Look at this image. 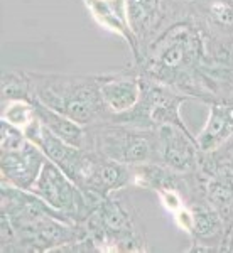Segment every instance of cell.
Masks as SVG:
<instances>
[{"label": "cell", "mask_w": 233, "mask_h": 253, "mask_svg": "<svg viewBox=\"0 0 233 253\" xmlns=\"http://www.w3.org/2000/svg\"><path fill=\"white\" fill-rule=\"evenodd\" d=\"M206 54L201 29L189 20H178L147 44L137 66L142 75L211 103L216 81L213 68H203Z\"/></svg>", "instance_id": "6da1fadb"}, {"label": "cell", "mask_w": 233, "mask_h": 253, "mask_svg": "<svg viewBox=\"0 0 233 253\" xmlns=\"http://www.w3.org/2000/svg\"><path fill=\"white\" fill-rule=\"evenodd\" d=\"M36 100L85 126L112 120L100 93L98 75L29 73Z\"/></svg>", "instance_id": "7a4b0ae2"}, {"label": "cell", "mask_w": 233, "mask_h": 253, "mask_svg": "<svg viewBox=\"0 0 233 253\" xmlns=\"http://www.w3.org/2000/svg\"><path fill=\"white\" fill-rule=\"evenodd\" d=\"M96 252H145V240L137 230L129 205L113 194L100 199L83 223Z\"/></svg>", "instance_id": "3957f363"}, {"label": "cell", "mask_w": 233, "mask_h": 253, "mask_svg": "<svg viewBox=\"0 0 233 253\" xmlns=\"http://www.w3.org/2000/svg\"><path fill=\"white\" fill-rule=\"evenodd\" d=\"M88 149L100 156L125 166H139L147 162L157 164L155 130L139 128L117 120L101 122L87 126Z\"/></svg>", "instance_id": "277c9868"}, {"label": "cell", "mask_w": 233, "mask_h": 253, "mask_svg": "<svg viewBox=\"0 0 233 253\" xmlns=\"http://www.w3.org/2000/svg\"><path fill=\"white\" fill-rule=\"evenodd\" d=\"M187 100L193 98L169 84L142 75V93L139 103L130 112L113 117L112 120L147 130H152L159 125H176L189 130L181 118V107Z\"/></svg>", "instance_id": "5b68a950"}, {"label": "cell", "mask_w": 233, "mask_h": 253, "mask_svg": "<svg viewBox=\"0 0 233 253\" xmlns=\"http://www.w3.org/2000/svg\"><path fill=\"white\" fill-rule=\"evenodd\" d=\"M31 193L39 196L49 206L59 211L61 214L71 223L83 224L90 213L95 210L100 199L88 196L83 189H80L54 162L47 159L36 179Z\"/></svg>", "instance_id": "8992f818"}, {"label": "cell", "mask_w": 233, "mask_h": 253, "mask_svg": "<svg viewBox=\"0 0 233 253\" xmlns=\"http://www.w3.org/2000/svg\"><path fill=\"white\" fill-rule=\"evenodd\" d=\"M154 130L157 164L179 174H193L198 170L199 147L189 130L176 125H159Z\"/></svg>", "instance_id": "52a82bcc"}, {"label": "cell", "mask_w": 233, "mask_h": 253, "mask_svg": "<svg viewBox=\"0 0 233 253\" xmlns=\"http://www.w3.org/2000/svg\"><path fill=\"white\" fill-rule=\"evenodd\" d=\"M105 107L113 117L124 115L139 103L142 93L140 68H125L98 75Z\"/></svg>", "instance_id": "ba28073f"}, {"label": "cell", "mask_w": 233, "mask_h": 253, "mask_svg": "<svg viewBox=\"0 0 233 253\" xmlns=\"http://www.w3.org/2000/svg\"><path fill=\"white\" fill-rule=\"evenodd\" d=\"M129 186H132L130 166L110 161L93 150L88 169L80 182V189L95 199H103Z\"/></svg>", "instance_id": "9c48e42d"}, {"label": "cell", "mask_w": 233, "mask_h": 253, "mask_svg": "<svg viewBox=\"0 0 233 253\" xmlns=\"http://www.w3.org/2000/svg\"><path fill=\"white\" fill-rule=\"evenodd\" d=\"M46 161L47 157L44 156L43 150L27 138L26 144L19 149L2 150V154H0L2 181L20 187V189L31 191Z\"/></svg>", "instance_id": "30bf717a"}, {"label": "cell", "mask_w": 233, "mask_h": 253, "mask_svg": "<svg viewBox=\"0 0 233 253\" xmlns=\"http://www.w3.org/2000/svg\"><path fill=\"white\" fill-rule=\"evenodd\" d=\"M83 2L88 7L92 17L96 20V24H100L103 29L110 32H115L129 44L134 58L139 63L142 56V49L137 36L134 34L132 27L129 24L125 0H83Z\"/></svg>", "instance_id": "8fae6325"}, {"label": "cell", "mask_w": 233, "mask_h": 253, "mask_svg": "<svg viewBox=\"0 0 233 253\" xmlns=\"http://www.w3.org/2000/svg\"><path fill=\"white\" fill-rule=\"evenodd\" d=\"M191 214H193V226H191V238L196 245H203L201 252L216 250L213 245L223 242L225 219L222 214L208 203L203 196H191Z\"/></svg>", "instance_id": "7c38bea8"}, {"label": "cell", "mask_w": 233, "mask_h": 253, "mask_svg": "<svg viewBox=\"0 0 233 253\" xmlns=\"http://www.w3.org/2000/svg\"><path fill=\"white\" fill-rule=\"evenodd\" d=\"M233 137V96L210 103L206 124L196 135L199 152H211Z\"/></svg>", "instance_id": "4fadbf2b"}, {"label": "cell", "mask_w": 233, "mask_h": 253, "mask_svg": "<svg viewBox=\"0 0 233 253\" xmlns=\"http://www.w3.org/2000/svg\"><path fill=\"white\" fill-rule=\"evenodd\" d=\"M36 113L41 124L51 130L54 135L63 138L68 144L80 147V149H88V128L85 125L78 124V122L71 120L69 117L63 115V113L56 112V110L46 107L41 101L34 100Z\"/></svg>", "instance_id": "5bb4252c"}, {"label": "cell", "mask_w": 233, "mask_h": 253, "mask_svg": "<svg viewBox=\"0 0 233 253\" xmlns=\"http://www.w3.org/2000/svg\"><path fill=\"white\" fill-rule=\"evenodd\" d=\"M125 9L129 24L134 34L137 36L142 49V41L149 39L159 24L162 12V0H125Z\"/></svg>", "instance_id": "9a60e30c"}, {"label": "cell", "mask_w": 233, "mask_h": 253, "mask_svg": "<svg viewBox=\"0 0 233 253\" xmlns=\"http://www.w3.org/2000/svg\"><path fill=\"white\" fill-rule=\"evenodd\" d=\"M34 101V88H32L31 75L24 71H12L3 69L2 71V105L9 101Z\"/></svg>", "instance_id": "2e32d148"}, {"label": "cell", "mask_w": 233, "mask_h": 253, "mask_svg": "<svg viewBox=\"0 0 233 253\" xmlns=\"http://www.w3.org/2000/svg\"><path fill=\"white\" fill-rule=\"evenodd\" d=\"M203 3L204 17L215 27L233 32V0H198Z\"/></svg>", "instance_id": "e0dca14e"}, {"label": "cell", "mask_w": 233, "mask_h": 253, "mask_svg": "<svg viewBox=\"0 0 233 253\" xmlns=\"http://www.w3.org/2000/svg\"><path fill=\"white\" fill-rule=\"evenodd\" d=\"M2 120L26 130L32 122L38 120L34 101L17 100V101H9V103L2 105Z\"/></svg>", "instance_id": "ac0fdd59"}, {"label": "cell", "mask_w": 233, "mask_h": 253, "mask_svg": "<svg viewBox=\"0 0 233 253\" xmlns=\"http://www.w3.org/2000/svg\"><path fill=\"white\" fill-rule=\"evenodd\" d=\"M27 142V137L22 128L9 124V122H0V150H14L22 147Z\"/></svg>", "instance_id": "d6986e66"}]
</instances>
